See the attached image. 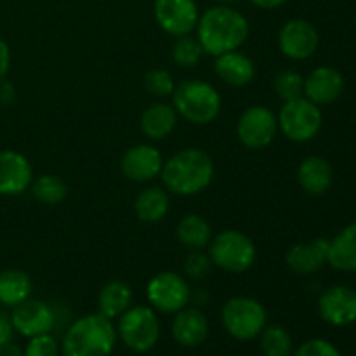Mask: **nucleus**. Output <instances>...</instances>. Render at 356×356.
<instances>
[{
  "label": "nucleus",
  "mask_w": 356,
  "mask_h": 356,
  "mask_svg": "<svg viewBox=\"0 0 356 356\" xmlns=\"http://www.w3.org/2000/svg\"><path fill=\"white\" fill-rule=\"evenodd\" d=\"M195 31L205 54L218 58L226 52L238 51L249 38L250 26L240 10L219 3L200 14Z\"/></svg>",
  "instance_id": "1"
},
{
  "label": "nucleus",
  "mask_w": 356,
  "mask_h": 356,
  "mask_svg": "<svg viewBox=\"0 0 356 356\" xmlns=\"http://www.w3.org/2000/svg\"><path fill=\"white\" fill-rule=\"evenodd\" d=\"M214 174V160L205 149L184 148L163 162L160 179L169 193L195 197L211 186Z\"/></svg>",
  "instance_id": "2"
},
{
  "label": "nucleus",
  "mask_w": 356,
  "mask_h": 356,
  "mask_svg": "<svg viewBox=\"0 0 356 356\" xmlns=\"http://www.w3.org/2000/svg\"><path fill=\"white\" fill-rule=\"evenodd\" d=\"M113 320L101 313H89L76 318L66 329L61 341L63 356H111L117 346Z\"/></svg>",
  "instance_id": "3"
},
{
  "label": "nucleus",
  "mask_w": 356,
  "mask_h": 356,
  "mask_svg": "<svg viewBox=\"0 0 356 356\" xmlns=\"http://www.w3.org/2000/svg\"><path fill=\"white\" fill-rule=\"evenodd\" d=\"M172 106L177 117L193 125H209L219 117L222 99L212 83L200 79L183 80L172 92Z\"/></svg>",
  "instance_id": "4"
},
{
  "label": "nucleus",
  "mask_w": 356,
  "mask_h": 356,
  "mask_svg": "<svg viewBox=\"0 0 356 356\" xmlns=\"http://www.w3.org/2000/svg\"><path fill=\"white\" fill-rule=\"evenodd\" d=\"M207 249L212 266L232 275L245 273L257 259L256 243L240 229H225L218 233L212 236Z\"/></svg>",
  "instance_id": "5"
},
{
  "label": "nucleus",
  "mask_w": 356,
  "mask_h": 356,
  "mask_svg": "<svg viewBox=\"0 0 356 356\" xmlns=\"http://www.w3.org/2000/svg\"><path fill=\"white\" fill-rule=\"evenodd\" d=\"M117 336L127 350L148 353L160 339V320L152 306H131L117 318Z\"/></svg>",
  "instance_id": "6"
},
{
  "label": "nucleus",
  "mask_w": 356,
  "mask_h": 356,
  "mask_svg": "<svg viewBox=\"0 0 356 356\" xmlns=\"http://www.w3.org/2000/svg\"><path fill=\"white\" fill-rule=\"evenodd\" d=\"M221 322L233 339L254 341L268 325V312L257 299L235 296L222 305Z\"/></svg>",
  "instance_id": "7"
},
{
  "label": "nucleus",
  "mask_w": 356,
  "mask_h": 356,
  "mask_svg": "<svg viewBox=\"0 0 356 356\" xmlns=\"http://www.w3.org/2000/svg\"><path fill=\"white\" fill-rule=\"evenodd\" d=\"M278 118V131L294 143H308L318 136L323 125V115L320 106L308 99V97H298V99L285 101L282 104Z\"/></svg>",
  "instance_id": "8"
},
{
  "label": "nucleus",
  "mask_w": 356,
  "mask_h": 356,
  "mask_svg": "<svg viewBox=\"0 0 356 356\" xmlns=\"http://www.w3.org/2000/svg\"><path fill=\"white\" fill-rule=\"evenodd\" d=\"M191 287L186 277L176 271H160L146 285V299L155 312L176 315L191 301Z\"/></svg>",
  "instance_id": "9"
},
{
  "label": "nucleus",
  "mask_w": 356,
  "mask_h": 356,
  "mask_svg": "<svg viewBox=\"0 0 356 356\" xmlns=\"http://www.w3.org/2000/svg\"><path fill=\"white\" fill-rule=\"evenodd\" d=\"M278 118L273 110L261 104L242 111L236 122V138L247 149H264L278 134Z\"/></svg>",
  "instance_id": "10"
},
{
  "label": "nucleus",
  "mask_w": 356,
  "mask_h": 356,
  "mask_svg": "<svg viewBox=\"0 0 356 356\" xmlns=\"http://www.w3.org/2000/svg\"><path fill=\"white\" fill-rule=\"evenodd\" d=\"M153 14L156 24L176 38L193 33L200 17L195 0H155Z\"/></svg>",
  "instance_id": "11"
},
{
  "label": "nucleus",
  "mask_w": 356,
  "mask_h": 356,
  "mask_svg": "<svg viewBox=\"0 0 356 356\" xmlns=\"http://www.w3.org/2000/svg\"><path fill=\"white\" fill-rule=\"evenodd\" d=\"M320 45L318 30L309 21L296 17L287 21L278 31V49L292 61H305L316 52Z\"/></svg>",
  "instance_id": "12"
},
{
  "label": "nucleus",
  "mask_w": 356,
  "mask_h": 356,
  "mask_svg": "<svg viewBox=\"0 0 356 356\" xmlns=\"http://www.w3.org/2000/svg\"><path fill=\"white\" fill-rule=\"evenodd\" d=\"M10 320L16 334L30 339L40 334L52 332L56 325V312L49 302L28 298L26 301L14 306Z\"/></svg>",
  "instance_id": "13"
},
{
  "label": "nucleus",
  "mask_w": 356,
  "mask_h": 356,
  "mask_svg": "<svg viewBox=\"0 0 356 356\" xmlns=\"http://www.w3.org/2000/svg\"><path fill=\"white\" fill-rule=\"evenodd\" d=\"M163 156L159 148L148 143L131 146L120 160V170L132 183H149L160 177L163 167Z\"/></svg>",
  "instance_id": "14"
},
{
  "label": "nucleus",
  "mask_w": 356,
  "mask_h": 356,
  "mask_svg": "<svg viewBox=\"0 0 356 356\" xmlns=\"http://www.w3.org/2000/svg\"><path fill=\"white\" fill-rule=\"evenodd\" d=\"M318 315L332 327L356 322V291L348 285H332L318 299Z\"/></svg>",
  "instance_id": "15"
},
{
  "label": "nucleus",
  "mask_w": 356,
  "mask_h": 356,
  "mask_svg": "<svg viewBox=\"0 0 356 356\" xmlns=\"http://www.w3.org/2000/svg\"><path fill=\"white\" fill-rule=\"evenodd\" d=\"M33 167L23 153L0 149V197H17L30 190Z\"/></svg>",
  "instance_id": "16"
},
{
  "label": "nucleus",
  "mask_w": 356,
  "mask_h": 356,
  "mask_svg": "<svg viewBox=\"0 0 356 356\" xmlns=\"http://www.w3.org/2000/svg\"><path fill=\"white\" fill-rule=\"evenodd\" d=\"M344 76L332 66H318L305 79V97L316 106L332 104L343 96Z\"/></svg>",
  "instance_id": "17"
},
{
  "label": "nucleus",
  "mask_w": 356,
  "mask_h": 356,
  "mask_svg": "<svg viewBox=\"0 0 356 356\" xmlns=\"http://www.w3.org/2000/svg\"><path fill=\"white\" fill-rule=\"evenodd\" d=\"M172 339L183 348H198L209 337V318L200 308L186 306L174 315Z\"/></svg>",
  "instance_id": "18"
},
{
  "label": "nucleus",
  "mask_w": 356,
  "mask_h": 356,
  "mask_svg": "<svg viewBox=\"0 0 356 356\" xmlns=\"http://www.w3.org/2000/svg\"><path fill=\"white\" fill-rule=\"evenodd\" d=\"M329 256V240L315 238L312 242L296 243L285 254L287 268L296 275H312L322 270Z\"/></svg>",
  "instance_id": "19"
},
{
  "label": "nucleus",
  "mask_w": 356,
  "mask_h": 356,
  "mask_svg": "<svg viewBox=\"0 0 356 356\" xmlns=\"http://www.w3.org/2000/svg\"><path fill=\"white\" fill-rule=\"evenodd\" d=\"M214 73L222 83L229 87H247L256 79V65L252 58L238 51L226 52L216 58Z\"/></svg>",
  "instance_id": "20"
},
{
  "label": "nucleus",
  "mask_w": 356,
  "mask_h": 356,
  "mask_svg": "<svg viewBox=\"0 0 356 356\" xmlns=\"http://www.w3.org/2000/svg\"><path fill=\"white\" fill-rule=\"evenodd\" d=\"M298 183L308 195L320 197L327 193L334 183V169L329 160L318 155H309L298 167Z\"/></svg>",
  "instance_id": "21"
},
{
  "label": "nucleus",
  "mask_w": 356,
  "mask_h": 356,
  "mask_svg": "<svg viewBox=\"0 0 356 356\" xmlns=\"http://www.w3.org/2000/svg\"><path fill=\"white\" fill-rule=\"evenodd\" d=\"M177 118L179 117L172 104L156 101L143 111L141 118H139V127L148 139L162 141L172 134L177 125Z\"/></svg>",
  "instance_id": "22"
},
{
  "label": "nucleus",
  "mask_w": 356,
  "mask_h": 356,
  "mask_svg": "<svg viewBox=\"0 0 356 356\" xmlns=\"http://www.w3.org/2000/svg\"><path fill=\"white\" fill-rule=\"evenodd\" d=\"M170 197L165 188L146 186L134 200L136 218L146 225H156L169 214Z\"/></svg>",
  "instance_id": "23"
},
{
  "label": "nucleus",
  "mask_w": 356,
  "mask_h": 356,
  "mask_svg": "<svg viewBox=\"0 0 356 356\" xmlns=\"http://www.w3.org/2000/svg\"><path fill=\"white\" fill-rule=\"evenodd\" d=\"M134 291L124 280H111L99 291L97 296V313L110 320H117L132 306Z\"/></svg>",
  "instance_id": "24"
},
{
  "label": "nucleus",
  "mask_w": 356,
  "mask_h": 356,
  "mask_svg": "<svg viewBox=\"0 0 356 356\" xmlns=\"http://www.w3.org/2000/svg\"><path fill=\"white\" fill-rule=\"evenodd\" d=\"M327 264L337 271H356V222L348 225L329 240Z\"/></svg>",
  "instance_id": "25"
},
{
  "label": "nucleus",
  "mask_w": 356,
  "mask_h": 356,
  "mask_svg": "<svg viewBox=\"0 0 356 356\" xmlns=\"http://www.w3.org/2000/svg\"><path fill=\"white\" fill-rule=\"evenodd\" d=\"M176 236L184 249L204 250L207 249L212 240V226L204 216L186 214L177 222Z\"/></svg>",
  "instance_id": "26"
},
{
  "label": "nucleus",
  "mask_w": 356,
  "mask_h": 356,
  "mask_svg": "<svg viewBox=\"0 0 356 356\" xmlns=\"http://www.w3.org/2000/svg\"><path fill=\"white\" fill-rule=\"evenodd\" d=\"M31 291H33V282L26 271L10 268L0 273V305L2 306L14 308L31 298Z\"/></svg>",
  "instance_id": "27"
},
{
  "label": "nucleus",
  "mask_w": 356,
  "mask_h": 356,
  "mask_svg": "<svg viewBox=\"0 0 356 356\" xmlns=\"http://www.w3.org/2000/svg\"><path fill=\"white\" fill-rule=\"evenodd\" d=\"M30 193L38 204L54 207V205L63 204L66 200L68 184L54 174H42V176L33 177L30 184Z\"/></svg>",
  "instance_id": "28"
},
{
  "label": "nucleus",
  "mask_w": 356,
  "mask_h": 356,
  "mask_svg": "<svg viewBox=\"0 0 356 356\" xmlns=\"http://www.w3.org/2000/svg\"><path fill=\"white\" fill-rule=\"evenodd\" d=\"M257 339L263 356H292L294 351L291 334L282 325H266Z\"/></svg>",
  "instance_id": "29"
},
{
  "label": "nucleus",
  "mask_w": 356,
  "mask_h": 356,
  "mask_svg": "<svg viewBox=\"0 0 356 356\" xmlns=\"http://www.w3.org/2000/svg\"><path fill=\"white\" fill-rule=\"evenodd\" d=\"M205 52L197 37L183 35L177 37L172 44V61L183 70H193L204 59Z\"/></svg>",
  "instance_id": "30"
},
{
  "label": "nucleus",
  "mask_w": 356,
  "mask_h": 356,
  "mask_svg": "<svg viewBox=\"0 0 356 356\" xmlns=\"http://www.w3.org/2000/svg\"><path fill=\"white\" fill-rule=\"evenodd\" d=\"M273 90L284 103L305 96V76L294 70H284L275 76Z\"/></svg>",
  "instance_id": "31"
},
{
  "label": "nucleus",
  "mask_w": 356,
  "mask_h": 356,
  "mask_svg": "<svg viewBox=\"0 0 356 356\" xmlns=\"http://www.w3.org/2000/svg\"><path fill=\"white\" fill-rule=\"evenodd\" d=\"M143 86H145L146 92L152 96L163 99V97L172 96L174 89H176V80H174L172 73L165 68H152L145 73L143 79Z\"/></svg>",
  "instance_id": "32"
},
{
  "label": "nucleus",
  "mask_w": 356,
  "mask_h": 356,
  "mask_svg": "<svg viewBox=\"0 0 356 356\" xmlns=\"http://www.w3.org/2000/svg\"><path fill=\"white\" fill-rule=\"evenodd\" d=\"M183 270L188 280H204L212 270L211 257L204 250H191L184 259Z\"/></svg>",
  "instance_id": "33"
},
{
  "label": "nucleus",
  "mask_w": 356,
  "mask_h": 356,
  "mask_svg": "<svg viewBox=\"0 0 356 356\" xmlns=\"http://www.w3.org/2000/svg\"><path fill=\"white\" fill-rule=\"evenodd\" d=\"M24 356H59L61 355V344L56 341V337L49 334H40L28 339L24 348Z\"/></svg>",
  "instance_id": "34"
},
{
  "label": "nucleus",
  "mask_w": 356,
  "mask_h": 356,
  "mask_svg": "<svg viewBox=\"0 0 356 356\" xmlns=\"http://www.w3.org/2000/svg\"><path fill=\"white\" fill-rule=\"evenodd\" d=\"M292 356H341V351L334 346L330 341L320 339H308L292 351Z\"/></svg>",
  "instance_id": "35"
},
{
  "label": "nucleus",
  "mask_w": 356,
  "mask_h": 356,
  "mask_svg": "<svg viewBox=\"0 0 356 356\" xmlns=\"http://www.w3.org/2000/svg\"><path fill=\"white\" fill-rule=\"evenodd\" d=\"M14 334H16V330H14L13 320H10V313L0 312V346L13 343Z\"/></svg>",
  "instance_id": "36"
},
{
  "label": "nucleus",
  "mask_w": 356,
  "mask_h": 356,
  "mask_svg": "<svg viewBox=\"0 0 356 356\" xmlns=\"http://www.w3.org/2000/svg\"><path fill=\"white\" fill-rule=\"evenodd\" d=\"M10 70V47L3 38H0V82L6 80Z\"/></svg>",
  "instance_id": "37"
},
{
  "label": "nucleus",
  "mask_w": 356,
  "mask_h": 356,
  "mask_svg": "<svg viewBox=\"0 0 356 356\" xmlns=\"http://www.w3.org/2000/svg\"><path fill=\"white\" fill-rule=\"evenodd\" d=\"M14 101V87L10 86L9 82L2 80L0 82V103L3 104H9Z\"/></svg>",
  "instance_id": "38"
},
{
  "label": "nucleus",
  "mask_w": 356,
  "mask_h": 356,
  "mask_svg": "<svg viewBox=\"0 0 356 356\" xmlns=\"http://www.w3.org/2000/svg\"><path fill=\"white\" fill-rule=\"evenodd\" d=\"M249 2L259 7V9H278L284 3H287L289 0H249Z\"/></svg>",
  "instance_id": "39"
},
{
  "label": "nucleus",
  "mask_w": 356,
  "mask_h": 356,
  "mask_svg": "<svg viewBox=\"0 0 356 356\" xmlns=\"http://www.w3.org/2000/svg\"><path fill=\"white\" fill-rule=\"evenodd\" d=\"M0 356H24V351L17 344L7 343L0 346Z\"/></svg>",
  "instance_id": "40"
},
{
  "label": "nucleus",
  "mask_w": 356,
  "mask_h": 356,
  "mask_svg": "<svg viewBox=\"0 0 356 356\" xmlns=\"http://www.w3.org/2000/svg\"><path fill=\"white\" fill-rule=\"evenodd\" d=\"M216 2H219V3H226V6H228V3L236 2V0H216Z\"/></svg>",
  "instance_id": "41"
}]
</instances>
